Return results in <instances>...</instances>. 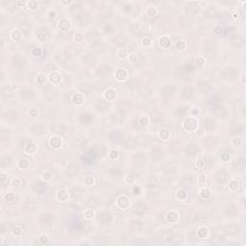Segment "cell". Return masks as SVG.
Instances as JSON below:
<instances>
[{"label": "cell", "mask_w": 246, "mask_h": 246, "mask_svg": "<svg viewBox=\"0 0 246 246\" xmlns=\"http://www.w3.org/2000/svg\"><path fill=\"white\" fill-rule=\"evenodd\" d=\"M51 140H52V141H50V143H51L52 147H55V148L60 147V145H61V139H60L59 138H51Z\"/></svg>", "instance_id": "obj_1"}, {"label": "cell", "mask_w": 246, "mask_h": 246, "mask_svg": "<svg viewBox=\"0 0 246 246\" xmlns=\"http://www.w3.org/2000/svg\"><path fill=\"white\" fill-rule=\"evenodd\" d=\"M85 183L87 184V186H91L93 184V179L90 177V176H88V177L85 179Z\"/></svg>", "instance_id": "obj_2"}]
</instances>
